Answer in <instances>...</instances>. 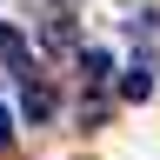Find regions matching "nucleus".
I'll list each match as a JSON object with an SVG mask.
<instances>
[{"label": "nucleus", "mask_w": 160, "mask_h": 160, "mask_svg": "<svg viewBox=\"0 0 160 160\" xmlns=\"http://www.w3.org/2000/svg\"><path fill=\"white\" fill-rule=\"evenodd\" d=\"M53 107H60V100H53V87L27 73V93H20V113H27V120H53Z\"/></svg>", "instance_id": "obj_1"}, {"label": "nucleus", "mask_w": 160, "mask_h": 160, "mask_svg": "<svg viewBox=\"0 0 160 160\" xmlns=\"http://www.w3.org/2000/svg\"><path fill=\"white\" fill-rule=\"evenodd\" d=\"M147 93H153V67H147V60H133V67L120 73V100H147Z\"/></svg>", "instance_id": "obj_2"}, {"label": "nucleus", "mask_w": 160, "mask_h": 160, "mask_svg": "<svg viewBox=\"0 0 160 160\" xmlns=\"http://www.w3.org/2000/svg\"><path fill=\"white\" fill-rule=\"evenodd\" d=\"M80 73H87V80H107L113 73V53L107 47H80Z\"/></svg>", "instance_id": "obj_3"}, {"label": "nucleus", "mask_w": 160, "mask_h": 160, "mask_svg": "<svg viewBox=\"0 0 160 160\" xmlns=\"http://www.w3.org/2000/svg\"><path fill=\"white\" fill-rule=\"evenodd\" d=\"M0 60H13V67L27 60V40H20V27H0Z\"/></svg>", "instance_id": "obj_4"}, {"label": "nucleus", "mask_w": 160, "mask_h": 160, "mask_svg": "<svg viewBox=\"0 0 160 160\" xmlns=\"http://www.w3.org/2000/svg\"><path fill=\"white\" fill-rule=\"evenodd\" d=\"M7 140H13V107L0 100V147H7Z\"/></svg>", "instance_id": "obj_5"}]
</instances>
